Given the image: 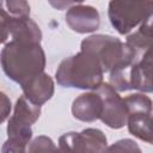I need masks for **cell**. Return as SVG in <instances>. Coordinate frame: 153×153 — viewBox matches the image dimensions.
<instances>
[{
  "mask_svg": "<svg viewBox=\"0 0 153 153\" xmlns=\"http://www.w3.org/2000/svg\"><path fill=\"white\" fill-rule=\"evenodd\" d=\"M4 73L20 86L44 72L45 54L37 42L10 41L1 50Z\"/></svg>",
  "mask_w": 153,
  "mask_h": 153,
  "instance_id": "1",
  "label": "cell"
},
{
  "mask_svg": "<svg viewBox=\"0 0 153 153\" xmlns=\"http://www.w3.org/2000/svg\"><path fill=\"white\" fill-rule=\"evenodd\" d=\"M103 75L104 69L98 57L84 49L62 60L55 73L57 84L63 87L93 91L103 84Z\"/></svg>",
  "mask_w": 153,
  "mask_h": 153,
  "instance_id": "2",
  "label": "cell"
},
{
  "mask_svg": "<svg viewBox=\"0 0 153 153\" xmlns=\"http://www.w3.org/2000/svg\"><path fill=\"white\" fill-rule=\"evenodd\" d=\"M81 49L88 50L98 57L104 73L128 68L137 61V53L133 47L110 35L88 36L82 39Z\"/></svg>",
  "mask_w": 153,
  "mask_h": 153,
  "instance_id": "3",
  "label": "cell"
},
{
  "mask_svg": "<svg viewBox=\"0 0 153 153\" xmlns=\"http://www.w3.org/2000/svg\"><path fill=\"white\" fill-rule=\"evenodd\" d=\"M41 105L31 102L25 94L17 99L13 115L7 123L8 139L4 143L2 153H22L26 151V146L32 137L31 126L39 118Z\"/></svg>",
  "mask_w": 153,
  "mask_h": 153,
  "instance_id": "4",
  "label": "cell"
},
{
  "mask_svg": "<svg viewBox=\"0 0 153 153\" xmlns=\"http://www.w3.org/2000/svg\"><path fill=\"white\" fill-rule=\"evenodd\" d=\"M108 16L120 35H127L153 18V0H110Z\"/></svg>",
  "mask_w": 153,
  "mask_h": 153,
  "instance_id": "5",
  "label": "cell"
},
{
  "mask_svg": "<svg viewBox=\"0 0 153 153\" xmlns=\"http://www.w3.org/2000/svg\"><path fill=\"white\" fill-rule=\"evenodd\" d=\"M59 146L63 152H105L108 151V140L102 130L87 128L80 133L63 134L59 139Z\"/></svg>",
  "mask_w": 153,
  "mask_h": 153,
  "instance_id": "6",
  "label": "cell"
},
{
  "mask_svg": "<svg viewBox=\"0 0 153 153\" xmlns=\"http://www.w3.org/2000/svg\"><path fill=\"white\" fill-rule=\"evenodd\" d=\"M103 99V114L100 121L112 129H120L127 126L129 111L124 103V98L117 93V91L106 82H103L97 90Z\"/></svg>",
  "mask_w": 153,
  "mask_h": 153,
  "instance_id": "7",
  "label": "cell"
},
{
  "mask_svg": "<svg viewBox=\"0 0 153 153\" xmlns=\"http://www.w3.org/2000/svg\"><path fill=\"white\" fill-rule=\"evenodd\" d=\"M41 29L30 17L13 18L1 14V42L4 44L10 41L41 43Z\"/></svg>",
  "mask_w": 153,
  "mask_h": 153,
  "instance_id": "8",
  "label": "cell"
},
{
  "mask_svg": "<svg viewBox=\"0 0 153 153\" xmlns=\"http://www.w3.org/2000/svg\"><path fill=\"white\" fill-rule=\"evenodd\" d=\"M66 23L78 33H88L99 29L100 16L92 6L75 5L67 10Z\"/></svg>",
  "mask_w": 153,
  "mask_h": 153,
  "instance_id": "9",
  "label": "cell"
},
{
  "mask_svg": "<svg viewBox=\"0 0 153 153\" xmlns=\"http://www.w3.org/2000/svg\"><path fill=\"white\" fill-rule=\"evenodd\" d=\"M130 84L133 90L153 92V47L146 50L131 66Z\"/></svg>",
  "mask_w": 153,
  "mask_h": 153,
  "instance_id": "10",
  "label": "cell"
},
{
  "mask_svg": "<svg viewBox=\"0 0 153 153\" xmlns=\"http://www.w3.org/2000/svg\"><path fill=\"white\" fill-rule=\"evenodd\" d=\"M102 114L103 99L97 91L80 94L72 104V115L74 118L82 122H93L96 120H100Z\"/></svg>",
  "mask_w": 153,
  "mask_h": 153,
  "instance_id": "11",
  "label": "cell"
},
{
  "mask_svg": "<svg viewBox=\"0 0 153 153\" xmlns=\"http://www.w3.org/2000/svg\"><path fill=\"white\" fill-rule=\"evenodd\" d=\"M54 81L50 75L42 72L22 85L24 94L35 104L42 105L54 94Z\"/></svg>",
  "mask_w": 153,
  "mask_h": 153,
  "instance_id": "12",
  "label": "cell"
},
{
  "mask_svg": "<svg viewBox=\"0 0 153 153\" xmlns=\"http://www.w3.org/2000/svg\"><path fill=\"white\" fill-rule=\"evenodd\" d=\"M127 43L136 50L137 60L146 50L152 48L153 47V18L145 22L139 26L136 31L128 35Z\"/></svg>",
  "mask_w": 153,
  "mask_h": 153,
  "instance_id": "13",
  "label": "cell"
},
{
  "mask_svg": "<svg viewBox=\"0 0 153 153\" xmlns=\"http://www.w3.org/2000/svg\"><path fill=\"white\" fill-rule=\"evenodd\" d=\"M124 103L130 114H152L153 103L149 97L143 93H134L129 94L124 98Z\"/></svg>",
  "mask_w": 153,
  "mask_h": 153,
  "instance_id": "14",
  "label": "cell"
},
{
  "mask_svg": "<svg viewBox=\"0 0 153 153\" xmlns=\"http://www.w3.org/2000/svg\"><path fill=\"white\" fill-rule=\"evenodd\" d=\"M1 14L26 18L30 17V5L26 0H1Z\"/></svg>",
  "mask_w": 153,
  "mask_h": 153,
  "instance_id": "15",
  "label": "cell"
},
{
  "mask_svg": "<svg viewBox=\"0 0 153 153\" xmlns=\"http://www.w3.org/2000/svg\"><path fill=\"white\" fill-rule=\"evenodd\" d=\"M60 148H57L53 140L48 136H38L36 137L32 142H30L29 147H27V151L29 152H49V151H57Z\"/></svg>",
  "mask_w": 153,
  "mask_h": 153,
  "instance_id": "16",
  "label": "cell"
},
{
  "mask_svg": "<svg viewBox=\"0 0 153 153\" xmlns=\"http://www.w3.org/2000/svg\"><path fill=\"white\" fill-rule=\"evenodd\" d=\"M108 151H120V152H123V151H127V152H140L141 149L139 148V146L136 145L135 141L130 140V139H123V140H120L117 142H115L112 146H110L108 148Z\"/></svg>",
  "mask_w": 153,
  "mask_h": 153,
  "instance_id": "17",
  "label": "cell"
},
{
  "mask_svg": "<svg viewBox=\"0 0 153 153\" xmlns=\"http://www.w3.org/2000/svg\"><path fill=\"white\" fill-rule=\"evenodd\" d=\"M85 0H48V2L56 10H66L72 7L73 4H81Z\"/></svg>",
  "mask_w": 153,
  "mask_h": 153,
  "instance_id": "18",
  "label": "cell"
},
{
  "mask_svg": "<svg viewBox=\"0 0 153 153\" xmlns=\"http://www.w3.org/2000/svg\"><path fill=\"white\" fill-rule=\"evenodd\" d=\"M1 104H2V109H1V122H5V120L8 117L10 111H11V102L7 98V96L1 92Z\"/></svg>",
  "mask_w": 153,
  "mask_h": 153,
  "instance_id": "19",
  "label": "cell"
},
{
  "mask_svg": "<svg viewBox=\"0 0 153 153\" xmlns=\"http://www.w3.org/2000/svg\"><path fill=\"white\" fill-rule=\"evenodd\" d=\"M148 143L153 145V115L151 117V131H149V140H148Z\"/></svg>",
  "mask_w": 153,
  "mask_h": 153,
  "instance_id": "20",
  "label": "cell"
}]
</instances>
